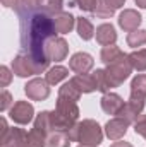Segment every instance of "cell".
<instances>
[{"mask_svg": "<svg viewBox=\"0 0 146 147\" xmlns=\"http://www.w3.org/2000/svg\"><path fill=\"white\" fill-rule=\"evenodd\" d=\"M17 14L21 19V43L24 50L45 48V43L57 34L53 19L40 9H23Z\"/></svg>", "mask_w": 146, "mask_h": 147, "instance_id": "6da1fadb", "label": "cell"}, {"mask_svg": "<svg viewBox=\"0 0 146 147\" xmlns=\"http://www.w3.org/2000/svg\"><path fill=\"white\" fill-rule=\"evenodd\" d=\"M2 147H45L46 146V135L40 132L38 128H31L29 132L16 127H9L5 132H2L0 139Z\"/></svg>", "mask_w": 146, "mask_h": 147, "instance_id": "7a4b0ae2", "label": "cell"}, {"mask_svg": "<svg viewBox=\"0 0 146 147\" xmlns=\"http://www.w3.org/2000/svg\"><path fill=\"white\" fill-rule=\"evenodd\" d=\"M69 135H71V140L77 142L79 146L98 147L103 142V128L98 125V121L91 118L77 121L69 130Z\"/></svg>", "mask_w": 146, "mask_h": 147, "instance_id": "3957f363", "label": "cell"}, {"mask_svg": "<svg viewBox=\"0 0 146 147\" xmlns=\"http://www.w3.org/2000/svg\"><path fill=\"white\" fill-rule=\"evenodd\" d=\"M79 120V108L77 103L67 101L59 98L55 111H52V125H53V132L55 130H62V132H69Z\"/></svg>", "mask_w": 146, "mask_h": 147, "instance_id": "277c9868", "label": "cell"}, {"mask_svg": "<svg viewBox=\"0 0 146 147\" xmlns=\"http://www.w3.org/2000/svg\"><path fill=\"white\" fill-rule=\"evenodd\" d=\"M105 70H107V75H108V79H110L112 87H119L124 80L129 79V75H131V72L134 69H132V65L129 62V57L124 55L122 58H119V60L108 63Z\"/></svg>", "mask_w": 146, "mask_h": 147, "instance_id": "5b68a950", "label": "cell"}, {"mask_svg": "<svg viewBox=\"0 0 146 147\" xmlns=\"http://www.w3.org/2000/svg\"><path fill=\"white\" fill-rule=\"evenodd\" d=\"M45 53L50 58V62H62L69 55V45L64 38L53 36L45 43Z\"/></svg>", "mask_w": 146, "mask_h": 147, "instance_id": "8992f818", "label": "cell"}, {"mask_svg": "<svg viewBox=\"0 0 146 147\" xmlns=\"http://www.w3.org/2000/svg\"><path fill=\"white\" fill-rule=\"evenodd\" d=\"M9 116L17 125H28L35 116V108L29 101H16L9 110Z\"/></svg>", "mask_w": 146, "mask_h": 147, "instance_id": "52a82bcc", "label": "cell"}, {"mask_svg": "<svg viewBox=\"0 0 146 147\" xmlns=\"http://www.w3.org/2000/svg\"><path fill=\"white\" fill-rule=\"evenodd\" d=\"M24 92L31 101H45L50 96V84L46 82V79H31L24 86Z\"/></svg>", "mask_w": 146, "mask_h": 147, "instance_id": "ba28073f", "label": "cell"}, {"mask_svg": "<svg viewBox=\"0 0 146 147\" xmlns=\"http://www.w3.org/2000/svg\"><path fill=\"white\" fill-rule=\"evenodd\" d=\"M146 106V99L145 98H134V96H129V101L124 105V108L120 110L119 116L127 120L129 123H134L141 115H143V110Z\"/></svg>", "mask_w": 146, "mask_h": 147, "instance_id": "9c48e42d", "label": "cell"}, {"mask_svg": "<svg viewBox=\"0 0 146 147\" xmlns=\"http://www.w3.org/2000/svg\"><path fill=\"white\" fill-rule=\"evenodd\" d=\"M129 121L120 118V116H115V118H110L108 121L105 123V135L108 137L110 140H120L126 134H127V128H129Z\"/></svg>", "mask_w": 146, "mask_h": 147, "instance_id": "30bf717a", "label": "cell"}, {"mask_svg": "<svg viewBox=\"0 0 146 147\" xmlns=\"http://www.w3.org/2000/svg\"><path fill=\"white\" fill-rule=\"evenodd\" d=\"M95 65V60L89 53L86 51H77L74 53L69 60V69L76 74H88Z\"/></svg>", "mask_w": 146, "mask_h": 147, "instance_id": "8fae6325", "label": "cell"}, {"mask_svg": "<svg viewBox=\"0 0 146 147\" xmlns=\"http://www.w3.org/2000/svg\"><path fill=\"white\" fill-rule=\"evenodd\" d=\"M141 21H143L141 14H139L138 10H134V9H124V10L120 12V16H119V26H120L124 31H127V33L139 29Z\"/></svg>", "mask_w": 146, "mask_h": 147, "instance_id": "7c38bea8", "label": "cell"}, {"mask_svg": "<svg viewBox=\"0 0 146 147\" xmlns=\"http://www.w3.org/2000/svg\"><path fill=\"white\" fill-rule=\"evenodd\" d=\"M12 72L16 74L17 77H31V75L38 74L35 65H33V62H31V58L26 53H19L12 60Z\"/></svg>", "mask_w": 146, "mask_h": 147, "instance_id": "4fadbf2b", "label": "cell"}, {"mask_svg": "<svg viewBox=\"0 0 146 147\" xmlns=\"http://www.w3.org/2000/svg\"><path fill=\"white\" fill-rule=\"evenodd\" d=\"M100 105H102V110L105 111L107 115H115V116H119V113L124 108L126 103H124V99H122L117 92H105V94L102 96Z\"/></svg>", "mask_w": 146, "mask_h": 147, "instance_id": "5bb4252c", "label": "cell"}, {"mask_svg": "<svg viewBox=\"0 0 146 147\" xmlns=\"http://www.w3.org/2000/svg\"><path fill=\"white\" fill-rule=\"evenodd\" d=\"M95 36H96V41L102 46H108V45H115V41H117V31H115V28L110 22H103V24H100L96 28Z\"/></svg>", "mask_w": 146, "mask_h": 147, "instance_id": "9a60e30c", "label": "cell"}, {"mask_svg": "<svg viewBox=\"0 0 146 147\" xmlns=\"http://www.w3.org/2000/svg\"><path fill=\"white\" fill-rule=\"evenodd\" d=\"M71 80L77 86V89L81 92H84V94L93 92V91H98L96 80H95V75L93 74H77V75H74Z\"/></svg>", "mask_w": 146, "mask_h": 147, "instance_id": "2e32d148", "label": "cell"}, {"mask_svg": "<svg viewBox=\"0 0 146 147\" xmlns=\"http://www.w3.org/2000/svg\"><path fill=\"white\" fill-rule=\"evenodd\" d=\"M53 22H55V29H57L59 34H67V33L72 31L74 26H76V17L71 12H62V14L55 16Z\"/></svg>", "mask_w": 146, "mask_h": 147, "instance_id": "e0dca14e", "label": "cell"}, {"mask_svg": "<svg viewBox=\"0 0 146 147\" xmlns=\"http://www.w3.org/2000/svg\"><path fill=\"white\" fill-rule=\"evenodd\" d=\"M71 142L72 140L69 132H62V130H55L46 137V147H69Z\"/></svg>", "mask_w": 146, "mask_h": 147, "instance_id": "ac0fdd59", "label": "cell"}, {"mask_svg": "<svg viewBox=\"0 0 146 147\" xmlns=\"http://www.w3.org/2000/svg\"><path fill=\"white\" fill-rule=\"evenodd\" d=\"M35 128H38L40 132H43L46 137L48 134L53 132V125H52V111H41L38 113L36 118H35Z\"/></svg>", "mask_w": 146, "mask_h": 147, "instance_id": "d6986e66", "label": "cell"}, {"mask_svg": "<svg viewBox=\"0 0 146 147\" xmlns=\"http://www.w3.org/2000/svg\"><path fill=\"white\" fill-rule=\"evenodd\" d=\"M81 94H83V92L77 89V86L74 84L71 79H69V82L62 84V86H60V89H59V98L67 99V101H74V103H77V101H79Z\"/></svg>", "mask_w": 146, "mask_h": 147, "instance_id": "ffe728a7", "label": "cell"}, {"mask_svg": "<svg viewBox=\"0 0 146 147\" xmlns=\"http://www.w3.org/2000/svg\"><path fill=\"white\" fill-rule=\"evenodd\" d=\"M69 77V69L67 67H62V65H55L52 69H48L46 74H45V79L50 86H55L59 82H62L64 79Z\"/></svg>", "mask_w": 146, "mask_h": 147, "instance_id": "44dd1931", "label": "cell"}, {"mask_svg": "<svg viewBox=\"0 0 146 147\" xmlns=\"http://www.w3.org/2000/svg\"><path fill=\"white\" fill-rule=\"evenodd\" d=\"M76 29H77L79 38L84 39V41H89L91 38L95 36V28H93L91 21L86 19V17H77L76 19Z\"/></svg>", "mask_w": 146, "mask_h": 147, "instance_id": "7402d4cb", "label": "cell"}, {"mask_svg": "<svg viewBox=\"0 0 146 147\" xmlns=\"http://www.w3.org/2000/svg\"><path fill=\"white\" fill-rule=\"evenodd\" d=\"M124 55H126V53H124L119 46H115V45H108V46H103V48H102L100 58H102V62H103L105 65H108V63H112V62L122 58Z\"/></svg>", "mask_w": 146, "mask_h": 147, "instance_id": "603a6c76", "label": "cell"}, {"mask_svg": "<svg viewBox=\"0 0 146 147\" xmlns=\"http://www.w3.org/2000/svg\"><path fill=\"white\" fill-rule=\"evenodd\" d=\"M38 9L48 16H59L64 9V0H41Z\"/></svg>", "mask_w": 146, "mask_h": 147, "instance_id": "cb8c5ba5", "label": "cell"}, {"mask_svg": "<svg viewBox=\"0 0 146 147\" xmlns=\"http://www.w3.org/2000/svg\"><path fill=\"white\" fill-rule=\"evenodd\" d=\"M131 96L146 99V74H139L131 80Z\"/></svg>", "mask_w": 146, "mask_h": 147, "instance_id": "d4e9b609", "label": "cell"}, {"mask_svg": "<svg viewBox=\"0 0 146 147\" xmlns=\"http://www.w3.org/2000/svg\"><path fill=\"white\" fill-rule=\"evenodd\" d=\"M127 57H129V62H131L134 70H138V72H145L146 70V50L145 48L136 50V51L129 53Z\"/></svg>", "mask_w": 146, "mask_h": 147, "instance_id": "484cf974", "label": "cell"}, {"mask_svg": "<svg viewBox=\"0 0 146 147\" xmlns=\"http://www.w3.org/2000/svg\"><path fill=\"white\" fill-rule=\"evenodd\" d=\"M93 75H95L96 87H98L100 92L105 94V92H110V89H113L112 84H110V79H108V75H107V70H105V69H96V70L93 72Z\"/></svg>", "mask_w": 146, "mask_h": 147, "instance_id": "4316f807", "label": "cell"}, {"mask_svg": "<svg viewBox=\"0 0 146 147\" xmlns=\"http://www.w3.org/2000/svg\"><path fill=\"white\" fill-rule=\"evenodd\" d=\"M113 12H115V9L108 3V0H96V5H95L93 14L98 19H110L113 16Z\"/></svg>", "mask_w": 146, "mask_h": 147, "instance_id": "83f0119b", "label": "cell"}, {"mask_svg": "<svg viewBox=\"0 0 146 147\" xmlns=\"http://www.w3.org/2000/svg\"><path fill=\"white\" fill-rule=\"evenodd\" d=\"M145 43H146V29H136V31H131L127 34V45L131 48L143 46Z\"/></svg>", "mask_w": 146, "mask_h": 147, "instance_id": "f1b7e54d", "label": "cell"}, {"mask_svg": "<svg viewBox=\"0 0 146 147\" xmlns=\"http://www.w3.org/2000/svg\"><path fill=\"white\" fill-rule=\"evenodd\" d=\"M134 132L141 137L146 139V115H141L136 121H134Z\"/></svg>", "mask_w": 146, "mask_h": 147, "instance_id": "f546056e", "label": "cell"}, {"mask_svg": "<svg viewBox=\"0 0 146 147\" xmlns=\"http://www.w3.org/2000/svg\"><path fill=\"white\" fill-rule=\"evenodd\" d=\"M12 108V96L7 89L2 91V99H0V111H7Z\"/></svg>", "mask_w": 146, "mask_h": 147, "instance_id": "4dcf8cb0", "label": "cell"}, {"mask_svg": "<svg viewBox=\"0 0 146 147\" xmlns=\"http://www.w3.org/2000/svg\"><path fill=\"white\" fill-rule=\"evenodd\" d=\"M74 3L83 12H93L95 10V5H96V0H74Z\"/></svg>", "mask_w": 146, "mask_h": 147, "instance_id": "1f68e13d", "label": "cell"}, {"mask_svg": "<svg viewBox=\"0 0 146 147\" xmlns=\"http://www.w3.org/2000/svg\"><path fill=\"white\" fill-rule=\"evenodd\" d=\"M12 70L9 69V67H5V65H2L0 67V77H2V87H7L9 84H10V80H12Z\"/></svg>", "mask_w": 146, "mask_h": 147, "instance_id": "d6a6232c", "label": "cell"}, {"mask_svg": "<svg viewBox=\"0 0 146 147\" xmlns=\"http://www.w3.org/2000/svg\"><path fill=\"white\" fill-rule=\"evenodd\" d=\"M3 7L7 9H14L16 12H21L24 9V0H2Z\"/></svg>", "mask_w": 146, "mask_h": 147, "instance_id": "836d02e7", "label": "cell"}, {"mask_svg": "<svg viewBox=\"0 0 146 147\" xmlns=\"http://www.w3.org/2000/svg\"><path fill=\"white\" fill-rule=\"evenodd\" d=\"M41 0H24V9H38Z\"/></svg>", "mask_w": 146, "mask_h": 147, "instance_id": "e575fe53", "label": "cell"}, {"mask_svg": "<svg viewBox=\"0 0 146 147\" xmlns=\"http://www.w3.org/2000/svg\"><path fill=\"white\" fill-rule=\"evenodd\" d=\"M108 3L117 10V9H120V7H124V3H126V0H108Z\"/></svg>", "mask_w": 146, "mask_h": 147, "instance_id": "d590c367", "label": "cell"}, {"mask_svg": "<svg viewBox=\"0 0 146 147\" xmlns=\"http://www.w3.org/2000/svg\"><path fill=\"white\" fill-rule=\"evenodd\" d=\"M110 147H134L132 144H129V142H120V140H115L113 144Z\"/></svg>", "mask_w": 146, "mask_h": 147, "instance_id": "8d00e7d4", "label": "cell"}, {"mask_svg": "<svg viewBox=\"0 0 146 147\" xmlns=\"http://www.w3.org/2000/svg\"><path fill=\"white\" fill-rule=\"evenodd\" d=\"M139 9H146V0H134Z\"/></svg>", "mask_w": 146, "mask_h": 147, "instance_id": "74e56055", "label": "cell"}, {"mask_svg": "<svg viewBox=\"0 0 146 147\" xmlns=\"http://www.w3.org/2000/svg\"><path fill=\"white\" fill-rule=\"evenodd\" d=\"M77 147H89V146H77Z\"/></svg>", "mask_w": 146, "mask_h": 147, "instance_id": "f35d334b", "label": "cell"}]
</instances>
